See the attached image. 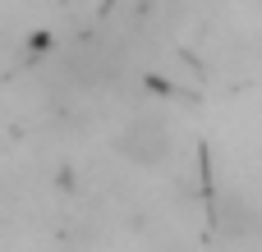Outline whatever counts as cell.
<instances>
[{"instance_id": "obj_1", "label": "cell", "mask_w": 262, "mask_h": 252, "mask_svg": "<svg viewBox=\"0 0 262 252\" xmlns=\"http://www.w3.org/2000/svg\"><path fill=\"white\" fill-rule=\"evenodd\" d=\"M120 152H124L134 165H161V161L170 156V129H166L161 119L143 115V119H134V124L120 133Z\"/></svg>"}]
</instances>
